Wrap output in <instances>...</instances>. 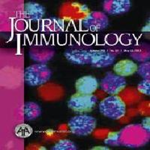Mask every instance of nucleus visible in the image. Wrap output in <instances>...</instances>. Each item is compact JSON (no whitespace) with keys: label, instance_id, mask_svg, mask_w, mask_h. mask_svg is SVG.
Segmentation results:
<instances>
[{"label":"nucleus","instance_id":"2","mask_svg":"<svg viewBox=\"0 0 150 150\" xmlns=\"http://www.w3.org/2000/svg\"><path fill=\"white\" fill-rule=\"evenodd\" d=\"M120 132L121 146L136 148L145 145L149 140V131L144 129L141 124L127 125Z\"/></svg>","mask_w":150,"mask_h":150},{"label":"nucleus","instance_id":"14","mask_svg":"<svg viewBox=\"0 0 150 150\" xmlns=\"http://www.w3.org/2000/svg\"><path fill=\"white\" fill-rule=\"evenodd\" d=\"M24 119L28 121L36 120L41 114L40 106L35 102L28 101L24 104Z\"/></svg>","mask_w":150,"mask_h":150},{"label":"nucleus","instance_id":"6","mask_svg":"<svg viewBox=\"0 0 150 150\" xmlns=\"http://www.w3.org/2000/svg\"><path fill=\"white\" fill-rule=\"evenodd\" d=\"M97 103V98L93 94L84 95L76 93L71 97L68 101V108L76 113L82 114L91 112L95 108Z\"/></svg>","mask_w":150,"mask_h":150},{"label":"nucleus","instance_id":"15","mask_svg":"<svg viewBox=\"0 0 150 150\" xmlns=\"http://www.w3.org/2000/svg\"><path fill=\"white\" fill-rule=\"evenodd\" d=\"M44 30L47 32H59L64 29V23L62 20L57 17H50L43 23Z\"/></svg>","mask_w":150,"mask_h":150},{"label":"nucleus","instance_id":"21","mask_svg":"<svg viewBox=\"0 0 150 150\" xmlns=\"http://www.w3.org/2000/svg\"><path fill=\"white\" fill-rule=\"evenodd\" d=\"M141 125L143 128L146 131H150V118L149 117H146L144 118L142 121Z\"/></svg>","mask_w":150,"mask_h":150},{"label":"nucleus","instance_id":"13","mask_svg":"<svg viewBox=\"0 0 150 150\" xmlns=\"http://www.w3.org/2000/svg\"><path fill=\"white\" fill-rule=\"evenodd\" d=\"M137 70V65L129 59H123L118 62L113 66L116 74L121 77H127L134 74Z\"/></svg>","mask_w":150,"mask_h":150},{"label":"nucleus","instance_id":"10","mask_svg":"<svg viewBox=\"0 0 150 150\" xmlns=\"http://www.w3.org/2000/svg\"><path fill=\"white\" fill-rule=\"evenodd\" d=\"M104 10L110 14H121L131 9L130 0H107L104 2Z\"/></svg>","mask_w":150,"mask_h":150},{"label":"nucleus","instance_id":"12","mask_svg":"<svg viewBox=\"0 0 150 150\" xmlns=\"http://www.w3.org/2000/svg\"><path fill=\"white\" fill-rule=\"evenodd\" d=\"M24 11L25 15L28 19L33 21H38L41 20L45 15L46 9L41 4L29 2L24 5Z\"/></svg>","mask_w":150,"mask_h":150},{"label":"nucleus","instance_id":"19","mask_svg":"<svg viewBox=\"0 0 150 150\" xmlns=\"http://www.w3.org/2000/svg\"><path fill=\"white\" fill-rule=\"evenodd\" d=\"M138 74L140 77H143L144 80H149L150 78V64L149 62H144L141 63L139 66H137V70Z\"/></svg>","mask_w":150,"mask_h":150},{"label":"nucleus","instance_id":"22","mask_svg":"<svg viewBox=\"0 0 150 150\" xmlns=\"http://www.w3.org/2000/svg\"><path fill=\"white\" fill-rule=\"evenodd\" d=\"M91 149H109L108 147H104V146H96V147H93Z\"/></svg>","mask_w":150,"mask_h":150},{"label":"nucleus","instance_id":"5","mask_svg":"<svg viewBox=\"0 0 150 150\" xmlns=\"http://www.w3.org/2000/svg\"><path fill=\"white\" fill-rule=\"evenodd\" d=\"M97 121L93 116L80 114L72 117L68 122V127L72 134L77 136H88L93 132Z\"/></svg>","mask_w":150,"mask_h":150},{"label":"nucleus","instance_id":"20","mask_svg":"<svg viewBox=\"0 0 150 150\" xmlns=\"http://www.w3.org/2000/svg\"><path fill=\"white\" fill-rule=\"evenodd\" d=\"M137 89L140 93H143L146 96L150 95V80H143L137 86Z\"/></svg>","mask_w":150,"mask_h":150},{"label":"nucleus","instance_id":"4","mask_svg":"<svg viewBox=\"0 0 150 150\" xmlns=\"http://www.w3.org/2000/svg\"><path fill=\"white\" fill-rule=\"evenodd\" d=\"M52 72L47 65L43 63L29 65L24 71V81L30 86L46 83L50 79Z\"/></svg>","mask_w":150,"mask_h":150},{"label":"nucleus","instance_id":"17","mask_svg":"<svg viewBox=\"0 0 150 150\" xmlns=\"http://www.w3.org/2000/svg\"><path fill=\"white\" fill-rule=\"evenodd\" d=\"M52 150H76L77 146L70 140H61L51 148Z\"/></svg>","mask_w":150,"mask_h":150},{"label":"nucleus","instance_id":"9","mask_svg":"<svg viewBox=\"0 0 150 150\" xmlns=\"http://www.w3.org/2000/svg\"><path fill=\"white\" fill-rule=\"evenodd\" d=\"M98 87V80L93 76L88 75L80 77L76 81L75 88L77 93L91 95L97 90Z\"/></svg>","mask_w":150,"mask_h":150},{"label":"nucleus","instance_id":"1","mask_svg":"<svg viewBox=\"0 0 150 150\" xmlns=\"http://www.w3.org/2000/svg\"><path fill=\"white\" fill-rule=\"evenodd\" d=\"M65 56L68 61L76 65H90L102 68L112 65L116 56L106 50H96L86 45H71L65 50Z\"/></svg>","mask_w":150,"mask_h":150},{"label":"nucleus","instance_id":"8","mask_svg":"<svg viewBox=\"0 0 150 150\" xmlns=\"http://www.w3.org/2000/svg\"><path fill=\"white\" fill-rule=\"evenodd\" d=\"M108 17L101 11L91 12L84 17L82 21L83 26L91 31L102 30L108 27Z\"/></svg>","mask_w":150,"mask_h":150},{"label":"nucleus","instance_id":"18","mask_svg":"<svg viewBox=\"0 0 150 150\" xmlns=\"http://www.w3.org/2000/svg\"><path fill=\"white\" fill-rule=\"evenodd\" d=\"M104 143L107 145L111 146H121L120 131L110 133L108 137L104 140Z\"/></svg>","mask_w":150,"mask_h":150},{"label":"nucleus","instance_id":"16","mask_svg":"<svg viewBox=\"0 0 150 150\" xmlns=\"http://www.w3.org/2000/svg\"><path fill=\"white\" fill-rule=\"evenodd\" d=\"M14 133L20 138H26L33 134V128L27 124L18 125L14 129Z\"/></svg>","mask_w":150,"mask_h":150},{"label":"nucleus","instance_id":"7","mask_svg":"<svg viewBox=\"0 0 150 150\" xmlns=\"http://www.w3.org/2000/svg\"><path fill=\"white\" fill-rule=\"evenodd\" d=\"M126 80L123 77L108 73L101 80V88L110 96H116L126 87Z\"/></svg>","mask_w":150,"mask_h":150},{"label":"nucleus","instance_id":"11","mask_svg":"<svg viewBox=\"0 0 150 150\" xmlns=\"http://www.w3.org/2000/svg\"><path fill=\"white\" fill-rule=\"evenodd\" d=\"M54 53V50L48 47L35 46L29 50V56L32 59L44 64L53 58Z\"/></svg>","mask_w":150,"mask_h":150},{"label":"nucleus","instance_id":"3","mask_svg":"<svg viewBox=\"0 0 150 150\" xmlns=\"http://www.w3.org/2000/svg\"><path fill=\"white\" fill-rule=\"evenodd\" d=\"M99 110L111 120H120L125 115L126 105L122 99L116 96H110L103 99L99 104Z\"/></svg>","mask_w":150,"mask_h":150}]
</instances>
